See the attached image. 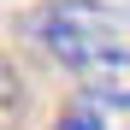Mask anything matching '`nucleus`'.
<instances>
[{
    "label": "nucleus",
    "mask_w": 130,
    "mask_h": 130,
    "mask_svg": "<svg viewBox=\"0 0 130 130\" xmlns=\"http://www.w3.org/2000/svg\"><path fill=\"white\" fill-rule=\"evenodd\" d=\"M24 36L36 41L41 53H53L59 65H71V71H83L89 59L124 47V18L112 6H101V0H47V6H36L24 18Z\"/></svg>",
    "instance_id": "nucleus-1"
},
{
    "label": "nucleus",
    "mask_w": 130,
    "mask_h": 130,
    "mask_svg": "<svg viewBox=\"0 0 130 130\" xmlns=\"http://www.w3.org/2000/svg\"><path fill=\"white\" fill-rule=\"evenodd\" d=\"M77 83L95 106H130V47H112V53L89 59L77 71Z\"/></svg>",
    "instance_id": "nucleus-2"
},
{
    "label": "nucleus",
    "mask_w": 130,
    "mask_h": 130,
    "mask_svg": "<svg viewBox=\"0 0 130 130\" xmlns=\"http://www.w3.org/2000/svg\"><path fill=\"white\" fill-rule=\"evenodd\" d=\"M24 106H30V89H24V77H18V65L0 53V130L24 124Z\"/></svg>",
    "instance_id": "nucleus-3"
},
{
    "label": "nucleus",
    "mask_w": 130,
    "mask_h": 130,
    "mask_svg": "<svg viewBox=\"0 0 130 130\" xmlns=\"http://www.w3.org/2000/svg\"><path fill=\"white\" fill-rule=\"evenodd\" d=\"M53 130H106V118H101L95 101H77V106H65V112H59Z\"/></svg>",
    "instance_id": "nucleus-4"
}]
</instances>
